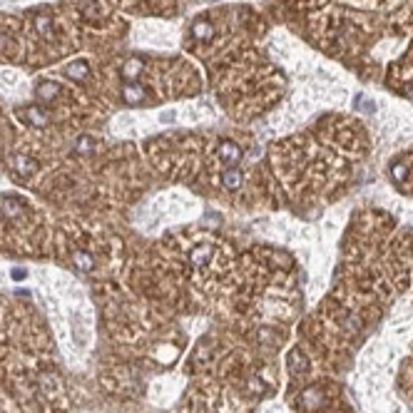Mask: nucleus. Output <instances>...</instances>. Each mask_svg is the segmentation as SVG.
<instances>
[{
  "instance_id": "1",
  "label": "nucleus",
  "mask_w": 413,
  "mask_h": 413,
  "mask_svg": "<svg viewBox=\"0 0 413 413\" xmlns=\"http://www.w3.org/2000/svg\"><path fill=\"white\" fill-rule=\"evenodd\" d=\"M219 154H222V159H224L226 165H237L239 159H242V150H239V145L237 142H232V140H226V142H222V147H219Z\"/></svg>"
},
{
  "instance_id": "2",
  "label": "nucleus",
  "mask_w": 413,
  "mask_h": 413,
  "mask_svg": "<svg viewBox=\"0 0 413 413\" xmlns=\"http://www.w3.org/2000/svg\"><path fill=\"white\" fill-rule=\"evenodd\" d=\"M13 165H15V169H18L20 174H25V177L33 174L35 167H38L35 159H30V157H25V154H15V157H13Z\"/></svg>"
},
{
  "instance_id": "3",
  "label": "nucleus",
  "mask_w": 413,
  "mask_h": 413,
  "mask_svg": "<svg viewBox=\"0 0 413 413\" xmlns=\"http://www.w3.org/2000/svg\"><path fill=\"white\" fill-rule=\"evenodd\" d=\"M142 75V60L140 57H130L127 62H125V67H122V77L125 80H134V77Z\"/></svg>"
},
{
  "instance_id": "4",
  "label": "nucleus",
  "mask_w": 413,
  "mask_h": 413,
  "mask_svg": "<svg viewBox=\"0 0 413 413\" xmlns=\"http://www.w3.org/2000/svg\"><path fill=\"white\" fill-rule=\"evenodd\" d=\"M122 97H125L127 105H140V102L145 100V90H142L140 85H127V87L122 90Z\"/></svg>"
},
{
  "instance_id": "5",
  "label": "nucleus",
  "mask_w": 413,
  "mask_h": 413,
  "mask_svg": "<svg viewBox=\"0 0 413 413\" xmlns=\"http://www.w3.org/2000/svg\"><path fill=\"white\" fill-rule=\"evenodd\" d=\"M192 35L197 40H209L212 35H214V28L206 22V20H197L194 25H192Z\"/></svg>"
},
{
  "instance_id": "6",
  "label": "nucleus",
  "mask_w": 413,
  "mask_h": 413,
  "mask_svg": "<svg viewBox=\"0 0 413 413\" xmlns=\"http://www.w3.org/2000/svg\"><path fill=\"white\" fill-rule=\"evenodd\" d=\"M57 95H60V87H57L55 82H42L38 87V100L40 102H50V100H55Z\"/></svg>"
},
{
  "instance_id": "7",
  "label": "nucleus",
  "mask_w": 413,
  "mask_h": 413,
  "mask_svg": "<svg viewBox=\"0 0 413 413\" xmlns=\"http://www.w3.org/2000/svg\"><path fill=\"white\" fill-rule=\"evenodd\" d=\"M209 257H212V246H206V244L197 246V249L189 254V259H192V264H194V266H204Z\"/></svg>"
},
{
  "instance_id": "8",
  "label": "nucleus",
  "mask_w": 413,
  "mask_h": 413,
  "mask_svg": "<svg viewBox=\"0 0 413 413\" xmlns=\"http://www.w3.org/2000/svg\"><path fill=\"white\" fill-rule=\"evenodd\" d=\"M73 262H75V266L80 269V271H90V269L95 266L93 257H90L87 251H75V254H73Z\"/></svg>"
},
{
  "instance_id": "9",
  "label": "nucleus",
  "mask_w": 413,
  "mask_h": 413,
  "mask_svg": "<svg viewBox=\"0 0 413 413\" xmlns=\"http://www.w3.org/2000/svg\"><path fill=\"white\" fill-rule=\"evenodd\" d=\"M25 120H28L30 125H35V127H45V125H48V117L40 112L38 107H28V112H25Z\"/></svg>"
},
{
  "instance_id": "10",
  "label": "nucleus",
  "mask_w": 413,
  "mask_h": 413,
  "mask_svg": "<svg viewBox=\"0 0 413 413\" xmlns=\"http://www.w3.org/2000/svg\"><path fill=\"white\" fill-rule=\"evenodd\" d=\"M65 73H67L70 80H85V77H87V65H82V62H73Z\"/></svg>"
},
{
  "instance_id": "11",
  "label": "nucleus",
  "mask_w": 413,
  "mask_h": 413,
  "mask_svg": "<svg viewBox=\"0 0 413 413\" xmlns=\"http://www.w3.org/2000/svg\"><path fill=\"white\" fill-rule=\"evenodd\" d=\"M224 187L226 189H239L242 187V174L237 169H229L224 174Z\"/></svg>"
},
{
  "instance_id": "12",
  "label": "nucleus",
  "mask_w": 413,
  "mask_h": 413,
  "mask_svg": "<svg viewBox=\"0 0 413 413\" xmlns=\"http://www.w3.org/2000/svg\"><path fill=\"white\" fill-rule=\"evenodd\" d=\"M35 28H38L40 35H45V38H53V30H50V18H45V15H38V18H35Z\"/></svg>"
},
{
  "instance_id": "13",
  "label": "nucleus",
  "mask_w": 413,
  "mask_h": 413,
  "mask_svg": "<svg viewBox=\"0 0 413 413\" xmlns=\"http://www.w3.org/2000/svg\"><path fill=\"white\" fill-rule=\"evenodd\" d=\"M3 204H5L3 209H5V214H8V217H15V214H20V209H22V204H20L18 199H5Z\"/></svg>"
},
{
  "instance_id": "14",
  "label": "nucleus",
  "mask_w": 413,
  "mask_h": 413,
  "mask_svg": "<svg viewBox=\"0 0 413 413\" xmlns=\"http://www.w3.org/2000/svg\"><path fill=\"white\" fill-rule=\"evenodd\" d=\"M93 145H95L93 137H80V140H77V152H80V154H90V152H93Z\"/></svg>"
},
{
  "instance_id": "15",
  "label": "nucleus",
  "mask_w": 413,
  "mask_h": 413,
  "mask_svg": "<svg viewBox=\"0 0 413 413\" xmlns=\"http://www.w3.org/2000/svg\"><path fill=\"white\" fill-rule=\"evenodd\" d=\"M391 177H394L396 182H403V179L408 177V167H406V165H394V167H391Z\"/></svg>"
},
{
  "instance_id": "16",
  "label": "nucleus",
  "mask_w": 413,
  "mask_h": 413,
  "mask_svg": "<svg viewBox=\"0 0 413 413\" xmlns=\"http://www.w3.org/2000/svg\"><path fill=\"white\" fill-rule=\"evenodd\" d=\"M10 277H13L15 282H20V279H25V277H28V271H25V269H13V274H10Z\"/></svg>"
},
{
  "instance_id": "17",
  "label": "nucleus",
  "mask_w": 413,
  "mask_h": 413,
  "mask_svg": "<svg viewBox=\"0 0 413 413\" xmlns=\"http://www.w3.org/2000/svg\"><path fill=\"white\" fill-rule=\"evenodd\" d=\"M174 117H177V114H174V112H162V114H159V120H162L165 125H169V122H174Z\"/></svg>"
},
{
  "instance_id": "18",
  "label": "nucleus",
  "mask_w": 413,
  "mask_h": 413,
  "mask_svg": "<svg viewBox=\"0 0 413 413\" xmlns=\"http://www.w3.org/2000/svg\"><path fill=\"white\" fill-rule=\"evenodd\" d=\"M3 80H5V82H15L18 75H13V73H3Z\"/></svg>"
}]
</instances>
